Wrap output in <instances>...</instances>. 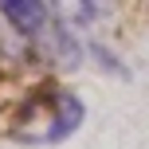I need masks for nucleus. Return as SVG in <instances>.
I'll return each instance as SVG.
<instances>
[{
  "mask_svg": "<svg viewBox=\"0 0 149 149\" xmlns=\"http://www.w3.org/2000/svg\"><path fill=\"white\" fill-rule=\"evenodd\" d=\"M82 98L74 90H63V86H43L20 106L16 114V137L24 141H36V145H55L63 137H71L74 130L82 126Z\"/></svg>",
  "mask_w": 149,
  "mask_h": 149,
  "instance_id": "1",
  "label": "nucleus"
},
{
  "mask_svg": "<svg viewBox=\"0 0 149 149\" xmlns=\"http://www.w3.org/2000/svg\"><path fill=\"white\" fill-rule=\"evenodd\" d=\"M0 16H4L20 36H28V39H43V36L55 31L43 0H0Z\"/></svg>",
  "mask_w": 149,
  "mask_h": 149,
  "instance_id": "2",
  "label": "nucleus"
},
{
  "mask_svg": "<svg viewBox=\"0 0 149 149\" xmlns=\"http://www.w3.org/2000/svg\"><path fill=\"white\" fill-rule=\"evenodd\" d=\"M55 12L63 24H94L106 12V0H55Z\"/></svg>",
  "mask_w": 149,
  "mask_h": 149,
  "instance_id": "3",
  "label": "nucleus"
}]
</instances>
